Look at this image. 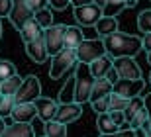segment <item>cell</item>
<instances>
[{
  "mask_svg": "<svg viewBox=\"0 0 151 137\" xmlns=\"http://www.w3.org/2000/svg\"><path fill=\"white\" fill-rule=\"evenodd\" d=\"M83 29L77 26H65L63 29V47H71L75 49L81 41H83Z\"/></svg>",
  "mask_w": 151,
  "mask_h": 137,
  "instance_id": "cell-17",
  "label": "cell"
},
{
  "mask_svg": "<svg viewBox=\"0 0 151 137\" xmlns=\"http://www.w3.org/2000/svg\"><path fill=\"white\" fill-rule=\"evenodd\" d=\"M75 55H77V63L90 65L94 59L106 55V49H104L102 39H83V41L75 47Z\"/></svg>",
  "mask_w": 151,
  "mask_h": 137,
  "instance_id": "cell-3",
  "label": "cell"
},
{
  "mask_svg": "<svg viewBox=\"0 0 151 137\" xmlns=\"http://www.w3.org/2000/svg\"><path fill=\"white\" fill-rule=\"evenodd\" d=\"M81 115H83V106L77 104V102H71V104H59L57 106V112H55V118L53 120L59 121V123L69 126V123L77 121Z\"/></svg>",
  "mask_w": 151,
  "mask_h": 137,
  "instance_id": "cell-11",
  "label": "cell"
},
{
  "mask_svg": "<svg viewBox=\"0 0 151 137\" xmlns=\"http://www.w3.org/2000/svg\"><path fill=\"white\" fill-rule=\"evenodd\" d=\"M26 4H28V8L32 12H37V10L47 6V0H26Z\"/></svg>",
  "mask_w": 151,
  "mask_h": 137,
  "instance_id": "cell-36",
  "label": "cell"
},
{
  "mask_svg": "<svg viewBox=\"0 0 151 137\" xmlns=\"http://www.w3.org/2000/svg\"><path fill=\"white\" fill-rule=\"evenodd\" d=\"M104 78H106V80H110V82H112V84H114V82L118 80V72L114 71V67H112V69H110V71L106 72V77H104Z\"/></svg>",
  "mask_w": 151,
  "mask_h": 137,
  "instance_id": "cell-40",
  "label": "cell"
},
{
  "mask_svg": "<svg viewBox=\"0 0 151 137\" xmlns=\"http://www.w3.org/2000/svg\"><path fill=\"white\" fill-rule=\"evenodd\" d=\"M26 53H28V57L34 61V63H45V61L49 59L41 35H39L37 39H34V41H28V43H26Z\"/></svg>",
  "mask_w": 151,
  "mask_h": 137,
  "instance_id": "cell-14",
  "label": "cell"
},
{
  "mask_svg": "<svg viewBox=\"0 0 151 137\" xmlns=\"http://www.w3.org/2000/svg\"><path fill=\"white\" fill-rule=\"evenodd\" d=\"M92 110H94L96 114H102V112H108V106H110V94L108 96H102V98H96L90 102Z\"/></svg>",
  "mask_w": 151,
  "mask_h": 137,
  "instance_id": "cell-32",
  "label": "cell"
},
{
  "mask_svg": "<svg viewBox=\"0 0 151 137\" xmlns=\"http://www.w3.org/2000/svg\"><path fill=\"white\" fill-rule=\"evenodd\" d=\"M147 63L151 65V51H147Z\"/></svg>",
  "mask_w": 151,
  "mask_h": 137,
  "instance_id": "cell-45",
  "label": "cell"
},
{
  "mask_svg": "<svg viewBox=\"0 0 151 137\" xmlns=\"http://www.w3.org/2000/svg\"><path fill=\"white\" fill-rule=\"evenodd\" d=\"M71 4V0H47V6H51V10H65Z\"/></svg>",
  "mask_w": 151,
  "mask_h": 137,
  "instance_id": "cell-35",
  "label": "cell"
},
{
  "mask_svg": "<svg viewBox=\"0 0 151 137\" xmlns=\"http://www.w3.org/2000/svg\"><path fill=\"white\" fill-rule=\"evenodd\" d=\"M108 115H110V120H112L118 127H124V126H126V120H124V112H120V110H108Z\"/></svg>",
  "mask_w": 151,
  "mask_h": 137,
  "instance_id": "cell-34",
  "label": "cell"
},
{
  "mask_svg": "<svg viewBox=\"0 0 151 137\" xmlns=\"http://www.w3.org/2000/svg\"><path fill=\"white\" fill-rule=\"evenodd\" d=\"M35 106L34 102H20V104H14L12 108L10 118L14 121H24V123H32L35 120Z\"/></svg>",
  "mask_w": 151,
  "mask_h": 137,
  "instance_id": "cell-13",
  "label": "cell"
},
{
  "mask_svg": "<svg viewBox=\"0 0 151 137\" xmlns=\"http://www.w3.org/2000/svg\"><path fill=\"white\" fill-rule=\"evenodd\" d=\"M34 106H35V114L41 121H51L55 118V112H57V106L59 102L53 98H45V96H39V98L34 100Z\"/></svg>",
  "mask_w": 151,
  "mask_h": 137,
  "instance_id": "cell-12",
  "label": "cell"
},
{
  "mask_svg": "<svg viewBox=\"0 0 151 137\" xmlns=\"http://www.w3.org/2000/svg\"><path fill=\"white\" fill-rule=\"evenodd\" d=\"M14 104H16V102H14V96H6V94H0V118H2V120L10 118Z\"/></svg>",
  "mask_w": 151,
  "mask_h": 137,
  "instance_id": "cell-28",
  "label": "cell"
},
{
  "mask_svg": "<svg viewBox=\"0 0 151 137\" xmlns=\"http://www.w3.org/2000/svg\"><path fill=\"white\" fill-rule=\"evenodd\" d=\"M92 27L96 29V33H98L100 37H106V35H110V33L118 32V20H116V18H106V16H102Z\"/></svg>",
  "mask_w": 151,
  "mask_h": 137,
  "instance_id": "cell-20",
  "label": "cell"
},
{
  "mask_svg": "<svg viewBox=\"0 0 151 137\" xmlns=\"http://www.w3.org/2000/svg\"><path fill=\"white\" fill-rule=\"evenodd\" d=\"M41 96V84H39V78L35 75H28L26 78H22V84L14 94V102L20 104V102H34L35 98Z\"/></svg>",
  "mask_w": 151,
  "mask_h": 137,
  "instance_id": "cell-5",
  "label": "cell"
},
{
  "mask_svg": "<svg viewBox=\"0 0 151 137\" xmlns=\"http://www.w3.org/2000/svg\"><path fill=\"white\" fill-rule=\"evenodd\" d=\"M16 65L8 59H0V82L6 80V78H10L12 75H16Z\"/></svg>",
  "mask_w": 151,
  "mask_h": 137,
  "instance_id": "cell-30",
  "label": "cell"
},
{
  "mask_svg": "<svg viewBox=\"0 0 151 137\" xmlns=\"http://www.w3.org/2000/svg\"><path fill=\"white\" fill-rule=\"evenodd\" d=\"M43 131H45V137H67V126L59 123L55 120L43 121Z\"/></svg>",
  "mask_w": 151,
  "mask_h": 137,
  "instance_id": "cell-22",
  "label": "cell"
},
{
  "mask_svg": "<svg viewBox=\"0 0 151 137\" xmlns=\"http://www.w3.org/2000/svg\"><path fill=\"white\" fill-rule=\"evenodd\" d=\"M0 35H2V22H0Z\"/></svg>",
  "mask_w": 151,
  "mask_h": 137,
  "instance_id": "cell-46",
  "label": "cell"
},
{
  "mask_svg": "<svg viewBox=\"0 0 151 137\" xmlns=\"http://www.w3.org/2000/svg\"><path fill=\"white\" fill-rule=\"evenodd\" d=\"M106 55L110 59L118 57H135L141 51V37L137 35H129L124 32H114L106 37H102Z\"/></svg>",
  "mask_w": 151,
  "mask_h": 137,
  "instance_id": "cell-1",
  "label": "cell"
},
{
  "mask_svg": "<svg viewBox=\"0 0 151 137\" xmlns=\"http://www.w3.org/2000/svg\"><path fill=\"white\" fill-rule=\"evenodd\" d=\"M92 4H96L98 8H102V6L106 4V0H92Z\"/></svg>",
  "mask_w": 151,
  "mask_h": 137,
  "instance_id": "cell-42",
  "label": "cell"
},
{
  "mask_svg": "<svg viewBox=\"0 0 151 137\" xmlns=\"http://www.w3.org/2000/svg\"><path fill=\"white\" fill-rule=\"evenodd\" d=\"M34 20L41 29L53 26V10H51L49 6H45V8H41V10L34 12Z\"/></svg>",
  "mask_w": 151,
  "mask_h": 137,
  "instance_id": "cell-25",
  "label": "cell"
},
{
  "mask_svg": "<svg viewBox=\"0 0 151 137\" xmlns=\"http://www.w3.org/2000/svg\"><path fill=\"white\" fill-rule=\"evenodd\" d=\"M20 84H22V77L16 72V75H12L10 78H6V80L0 82V94L14 96V94H16V90L20 88Z\"/></svg>",
  "mask_w": 151,
  "mask_h": 137,
  "instance_id": "cell-23",
  "label": "cell"
},
{
  "mask_svg": "<svg viewBox=\"0 0 151 137\" xmlns=\"http://www.w3.org/2000/svg\"><path fill=\"white\" fill-rule=\"evenodd\" d=\"M96 127H98L100 135H110V133H114V131H118V129H120V127H118L116 123L110 120L108 112H102V114H98V118H96Z\"/></svg>",
  "mask_w": 151,
  "mask_h": 137,
  "instance_id": "cell-21",
  "label": "cell"
},
{
  "mask_svg": "<svg viewBox=\"0 0 151 137\" xmlns=\"http://www.w3.org/2000/svg\"><path fill=\"white\" fill-rule=\"evenodd\" d=\"M145 86V82L137 78V80H129V78H118L112 84V94H118L122 98H134V96H139L141 90Z\"/></svg>",
  "mask_w": 151,
  "mask_h": 137,
  "instance_id": "cell-9",
  "label": "cell"
},
{
  "mask_svg": "<svg viewBox=\"0 0 151 137\" xmlns=\"http://www.w3.org/2000/svg\"><path fill=\"white\" fill-rule=\"evenodd\" d=\"M18 32H20V35H22V41H24V43H28V41L37 39L39 35H41V32H43V29L35 24L34 18H29L28 22H26L22 27H20V29H18Z\"/></svg>",
  "mask_w": 151,
  "mask_h": 137,
  "instance_id": "cell-19",
  "label": "cell"
},
{
  "mask_svg": "<svg viewBox=\"0 0 151 137\" xmlns=\"http://www.w3.org/2000/svg\"><path fill=\"white\" fill-rule=\"evenodd\" d=\"M12 8V0H0V18H8Z\"/></svg>",
  "mask_w": 151,
  "mask_h": 137,
  "instance_id": "cell-38",
  "label": "cell"
},
{
  "mask_svg": "<svg viewBox=\"0 0 151 137\" xmlns=\"http://www.w3.org/2000/svg\"><path fill=\"white\" fill-rule=\"evenodd\" d=\"M128 102H129V98H122L118 94H110V106H108V110H120V112H124Z\"/></svg>",
  "mask_w": 151,
  "mask_h": 137,
  "instance_id": "cell-33",
  "label": "cell"
},
{
  "mask_svg": "<svg viewBox=\"0 0 151 137\" xmlns=\"http://www.w3.org/2000/svg\"><path fill=\"white\" fill-rule=\"evenodd\" d=\"M137 29L141 33H151V8L139 12V16H137Z\"/></svg>",
  "mask_w": 151,
  "mask_h": 137,
  "instance_id": "cell-29",
  "label": "cell"
},
{
  "mask_svg": "<svg viewBox=\"0 0 151 137\" xmlns=\"http://www.w3.org/2000/svg\"><path fill=\"white\" fill-rule=\"evenodd\" d=\"M63 29H65V26L53 24V26L45 27L43 32H41V37H43L45 49H47L49 57H53L55 53H59L63 49Z\"/></svg>",
  "mask_w": 151,
  "mask_h": 137,
  "instance_id": "cell-6",
  "label": "cell"
},
{
  "mask_svg": "<svg viewBox=\"0 0 151 137\" xmlns=\"http://www.w3.org/2000/svg\"><path fill=\"white\" fill-rule=\"evenodd\" d=\"M77 65V55H75V49L71 47H63L59 53L53 55L51 59V69H49V77L51 78H61L69 69H73Z\"/></svg>",
  "mask_w": 151,
  "mask_h": 137,
  "instance_id": "cell-4",
  "label": "cell"
},
{
  "mask_svg": "<svg viewBox=\"0 0 151 137\" xmlns=\"http://www.w3.org/2000/svg\"><path fill=\"white\" fill-rule=\"evenodd\" d=\"M73 16L83 27H90L102 18V8H98V6L92 4V2H90V4H84V6H75Z\"/></svg>",
  "mask_w": 151,
  "mask_h": 137,
  "instance_id": "cell-8",
  "label": "cell"
},
{
  "mask_svg": "<svg viewBox=\"0 0 151 137\" xmlns=\"http://www.w3.org/2000/svg\"><path fill=\"white\" fill-rule=\"evenodd\" d=\"M134 137H145V135H143V131H141V129H135V131H134Z\"/></svg>",
  "mask_w": 151,
  "mask_h": 137,
  "instance_id": "cell-44",
  "label": "cell"
},
{
  "mask_svg": "<svg viewBox=\"0 0 151 137\" xmlns=\"http://www.w3.org/2000/svg\"><path fill=\"white\" fill-rule=\"evenodd\" d=\"M112 67L118 72V78H129V80H137L141 78V69L135 63L134 57H118L112 59Z\"/></svg>",
  "mask_w": 151,
  "mask_h": 137,
  "instance_id": "cell-7",
  "label": "cell"
},
{
  "mask_svg": "<svg viewBox=\"0 0 151 137\" xmlns=\"http://www.w3.org/2000/svg\"><path fill=\"white\" fill-rule=\"evenodd\" d=\"M135 2H137V0H135Z\"/></svg>",
  "mask_w": 151,
  "mask_h": 137,
  "instance_id": "cell-48",
  "label": "cell"
},
{
  "mask_svg": "<svg viewBox=\"0 0 151 137\" xmlns=\"http://www.w3.org/2000/svg\"><path fill=\"white\" fill-rule=\"evenodd\" d=\"M43 137H45V135H43Z\"/></svg>",
  "mask_w": 151,
  "mask_h": 137,
  "instance_id": "cell-49",
  "label": "cell"
},
{
  "mask_svg": "<svg viewBox=\"0 0 151 137\" xmlns=\"http://www.w3.org/2000/svg\"><path fill=\"white\" fill-rule=\"evenodd\" d=\"M143 108V96H134V98H129L128 106L124 108V120H126V126H128L132 118L137 114V110Z\"/></svg>",
  "mask_w": 151,
  "mask_h": 137,
  "instance_id": "cell-24",
  "label": "cell"
},
{
  "mask_svg": "<svg viewBox=\"0 0 151 137\" xmlns=\"http://www.w3.org/2000/svg\"><path fill=\"white\" fill-rule=\"evenodd\" d=\"M141 49L151 51V33H143L141 35Z\"/></svg>",
  "mask_w": 151,
  "mask_h": 137,
  "instance_id": "cell-39",
  "label": "cell"
},
{
  "mask_svg": "<svg viewBox=\"0 0 151 137\" xmlns=\"http://www.w3.org/2000/svg\"><path fill=\"white\" fill-rule=\"evenodd\" d=\"M124 8H126V0H106V4L102 6V16L116 18Z\"/></svg>",
  "mask_w": 151,
  "mask_h": 137,
  "instance_id": "cell-26",
  "label": "cell"
},
{
  "mask_svg": "<svg viewBox=\"0 0 151 137\" xmlns=\"http://www.w3.org/2000/svg\"><path fill=\"white\" fill-rule=\"evenodd\" d=\"M100 137H134V129H129V127H120L118 131L110 133V135H100Z\"/></svg>",
  "mask_w": 151,
  "mask_h": 137,
  "instance_id": "cell-37",
  "label": "cell"
},
{
  "mask_svg": "<svg viewBox=\"0 0 151 137\" xmlns=\"http://www.w3.org/2000/svg\"><path fill=\"white\" fill-rule=\"evenodd\" d=\"M4 127H6V120L0 118V135H2V131H4Z\"/></svg>",
  "mask_w": 151,
  "mask_h": 137,
  "instance_id": "cell-43",
  "label": "cell"
},
{
  "mask_svg": "<svg viewBox=\"0 0 151 137\" xmlns=\"http://www.w3.org/2000/svg\"><path fill=\"white\" fill-rule=\"evenodd\" d=\"M112 69V59L108 57V55H102V57H98V59H94L92 63L88 65V71L90 75L94 78H102L106 77V72Z\"/></svg>",
  "mask_w": 151,
  "mask_h": 137,
  "instance_id": "cell-16",
  "label": "cell"
},
{
  "mask_svg": "<svg viewBox=\"0 0 151 137\" xmlns=\"http://www.w3.org/2000/svg\"><path fill=\"white\" fill-rule=\"evenodd\" d=\"M77 69H75V102L83 106L84 102H88L90 96V88H92V82H94V77L90 75L88 65L84 63H77Z\"/></svg>",
  "mask_w": 151,
  "mask_h": 137,
  "instance_id": "cell-2",
  "label": "cell"
},
{
  "mask_svg": "<svg viewBox=\"0 0 151 137\" xmlns=\"http://www.w3.org/2000/svg\"><path fill=\"white\" fill-rule=\"evenodd\" d=\"M149 84H151V75H149Z\"/></svg>",
  "mask_w": 151,
  "mask_h": 137,
  "instance_id": "cell-47",
  "label": "cell"
},
{
  "mask_svg": "<svg viewBox=\"0 0 151 137\" xmlns=\"http://www.w3.org/2000/svg\"><path fill=\"white\" fill-rule=\"evenodd\" d=\"M92 0H71V4H73V8L75 6H84V4H90Z\"/></svg>",
  "mask_w": 151,
  "mask_h": 137,
  "instance_id": "cell-41",
  "label": "cell"
},
{
  "mask_svg": "<svg viewBox=\"0 0 151 137\" xmlns=\"http://www.w3.org/2000/svg\"><path fill=\"white\" fill-rule=\"evenodd\" d=\"M108 94H112V82L106 80V78H94L92 82V88H90V96H88V102L96 98H102V96H108Z\"/></svg>",
  "mask_w": 151,
  "mask_h": 137,
  "instance_id": "cell-18",
  "label": "cell"
},
{
  "mask_svg": "<svg viewBox=\"0 0 151 137\" xmlns=\"http://www.w3.org/2000/svg\"><path fill=\"white\" fill-rule=\"evenodd\" d=\"M57 102H59V104H71V102H75V78H69V80L63 84Z\"/></svg>",
  "mask_w": 151,
  "mask_h": 137,
  "instance_id": "cell-27",
  "label": "cell"
},
{
  "mask_svg": "<svg viewBox=\"0 0 151 137\" xmlns=\"http://www.w3.org/2000/svg\"><path fill=\"white\" fill-rule=\"evenodd\" d=\"M145 121H147V110H145V108H141V110H137V114L132 118V121L128 123V127L135 131V129H139V127L143 126Z\"/></svg>",
  "mask_w": 151,
  "mask_h": 137,
  "instance_id": "cell-31",
  "label": "cell"
},
{
  "mask_svg": "<svg viewBox=\"0 0 151 137\" xmlns=\"http://www.w3.org/2000/svg\"><path fill=\"white\" fill-rule=\"evenodd\" d=\"M0 137H35V131H34V126L32 123L14 121V123L4 127V131H2Z\"/></svg>",
  "mask_w": 151,
  "mask_h": 137,
  "instance_id": "cell-15",
  "label": "cell"
},
{
  "mask_svg": "<svg viewBox=\"0 0 151 137\" xmlns=\"http://www.w3.org/2000/svg\"><path fill=\"white\" fill-rule=\"evenodd\" d=\"M8 18H10L12 26L16 27V29H20L29 18H34V12L28 8L26 0H12V8H10Z\"/></svg>",
  "mask_w": 151,
  "mask_h": 137,
  "instance_id": "cell-10",
  "label": "cell"
}]
</instances>
